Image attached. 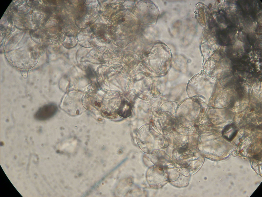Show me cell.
<instances>
[{
  "mask_svg": "<svg viewBox=\"0 0 262 197\" xmlns=\"http://www.w3.org/2000/svg\"><path fill=\"white\" fill-rule=\"evenodd\" d=\"M57 107L53 104L45 105L40 108L35 113V117L40 121L46 120L51 117L56 113Z\"/></svg>",
  "mask_w": 262,
  "mask_h": 197,
  "instance_id": "obj_1",
  "label": "cell"
},
{
  "mask_svg": "<svg viewBox=\"0 0 262 197\" xmlns=\"http://www.w3.org/2000/svg\"><path fill=\"white\" fill-rule=\"evenodd\" d=\"M238 132V129L233 123H230L223 128L222 134L223 137L228 140H231L236 135Z\"/></svg>",
  "mask_w": 262,
  "mask_h": 197,
  "instance_id": "obj_2",
  "label": "cell"
},
{
  "mask_svg": "<svg viewBox=\"0 0 262 197\" xmlns=\"http://www.w3.org/2000/svg\"><path fill=\"white\" fill-rule=\"evenodd\" d=\"M87 75L89 78L93 77L95 76L94 72L91 68L88 67L86 71Z\"/></svg>",
  "mask_w": 262,
  "mask_h": 197,
  "instance_id": "obj_3",
  "label": "cell"
}]
</instances>
